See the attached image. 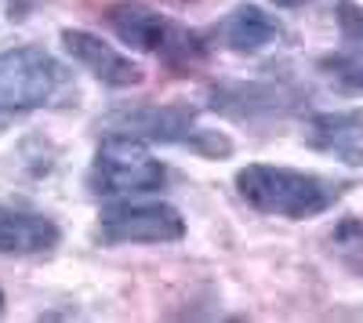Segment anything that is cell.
Segmentation results:
<instances>
[{"instance_id":"4","label":"cell","mask_w":363,"mask_h":323,"mask_svg":"<svg viewBox=\"0 0 363 323\" xmlns=\"http://www.w3.org/2000/svg\"><path fill=\"white\" fill-rule=\"evenodd\" d=\"M66 91V69L44 47L22 44L0 51V124L51 106Z\"/></svg>"},{"instance_id":"15","label":"cell","mask_w":363,"mask_h":323,"mask_svg":"<svg viewBox=\"0 0 363 323\" xmlns=\"http://www.w3.org/2000/svg\"><path fill=\"white\" fill-rule=\"evenodd\" d=\"M0 312H4V290H0Z\"/></svg>"},{"instance_id":"8","label":"cell","mask_w":363,"mask_h":323,"mask_svg":"<svg viewBox=\"0 0 363 323\" xmlns=\"http://www.w3.org/2000/svg\"><path fill=\"white\" fill-rule=\"evenodd\" d=\"M58 244H62V229L55 225V218L29 208L0 203V254L37 258V254H51Z\"/></svg>"},{"instance_id":"16","label":"cell","mask_w":363,"mask_h":323,"mask_svg":"<svg viewBox=\"0 0 363 323\" xmlns=\"http://www.w3.org/2000/svg\"><path fill=\"white\" fill-rule=\"evenodd\" d=\"M189 4H193V0H189Z\"/></svg>"},{"instance_id":"9","label":"cell","mask_w":363,"mask_h":323,"mask_svg":"<svg viewBox=\"0 0 363 323\" xmlns=\"http://www.w3.org/2000/svg\"><path fill=\"white\" fill-rule=\"evenodd\" d=\"M298 102V95L284 91L280 84H222L211 91V109L225 113L233 120L258 124L265 116H280Z\"/></svg>"},{"instance_id":"6","label":"cell","mask_w":363,"mask_h":323,"mask_svg":"<svg viewBox=\"0 0 363 323\" xmlns=\"http://www.w3.org/2000/svg\"><path fill=\"white\" fill-rule=\"evenodd\" d=\"M186 237V218L171 203H109L99 215L95 240L116 244H178Z\"/></svg>"},{"instance_id":"2","label":"cell","mask_w":363,"mask_h":323,"mask_svg":"<svg viewBox=\"0 0 363 323\" xmlns=\"http://www.w3.org/2000/svg\"><path fill=\"white\" fill-rule=\"evenodd\" d=\"M102 18L124 44L157 55L174 76H186L207 58V40L196 29H186V26L164 18L160 11L142 4V0H116V4L106 8Z\"/></svg>"},{"instance_id":"3","label":"cell","mask_w":363,"mask_h":323,"mask_svg":"<svg viewBox=\"0 0 363 323\" xmlns=\"http://www.w3.org/2000/svg\"><path fill=\"white\" fill-rule=\"evenodd\" d=\"M99 128L106 135H124L138 142H167L193 149L207 160H222L233 153V142L222 131H211L196 120V109L186 102H171V106H124L109 116H102Z\"/></svg>"},{"instance_id":"11","label":"cell","mask_w":363,"mask_h":323,"mask_svg":"<svg viewBox=\"0 0 363 323\" xmlns=\"http://www.w3.org/2000/svg\"><path fill=\"white\" fill-rule=\"evenodd\" d=\"M335 15H338L342 47L320 58V69L345 91L363 95V8L352 4V0H338Z\"/></svg>"},{"instance_id":"12","label":"cell","mask_w":363,"mask_h":323,"mask_svg":"<svg viewBox=\"0 0 363 323\" xmlns=\"http://www.w3.org/2000/svg\"><path fill=\"white\" fill-rule=\"evenodd\" d=\"M218 37L236 55H258V51L272 47V44L284 37V26L272 18V15H265L262 8H255V4H240L218 26Z\"/></svg>"},{"instance_id":"14","label":"cell","mask_w":363,"mask_h":323,"mask_svg":"<svg viewBox=\"0 0 363 323\" xmlns=\"http://www.w3.org/2000/svg\"><path fill=\"white\" fill-rule=\"evenodd\" d=\"M277 8H301V4H309V0H272Z\"/></svg>"},{"instance_id":"1","label":"cell","mask_w":363,"mask_h":323,"mask_svg":"<svg viewBox=\"0 0 363 323\" xmlns=\"http://www.w3.org/2000/svg\"><path fill=\"white\" fill-rule=\"evenodd\" d=\"M345 182L323 178L313 171H294V167H272V164H247L236 171V193L247 208L287 218V222H306L323 211H330L345 196Z\"/></svg>"},{"instance_id":"13","label":"cell","mask_w":363,"mask_h":323,"mask_svg":"<svg viewBox=\"0 0 363 323\" xmlns=\"http://www.w3.org/2000/svg\"><path fill=\"white\" fill-rule=\"evenodd\" d=\"M335 244L342 247V254H359V251H363V222L345 218V222L335 229Z\"/></svg>"},{"instance_id":"5","label":"cell","mask_w":363,"mask_h":323,"mask_svg":"<svg viewBox=\"0 0 363 323\" xmlns=\"http://www.w3.org/2000/svg\"><path fill=\"white\" fill-rule=\"evenodd\" d=\"M164 182H167V167L138 138H124V135H106V142L95 153V164L87 171V186L95 196L153 193Z\"/></svg>"},{"instance_id":"10","label":"cell","mask_w":363,"mask_h":323,"mask_svg":"<svg viewBox=\"0 0 363 323\" xmlns=\"http://www.w3.org/2000/svg\"><path fill=\"white\" fill-rule=\"evenodd\" d=\"M306 145L323 157H335L349 167L363 164V113L342 109V113H316L306 124Z\"/></svg>"},{"instance_id":"7","label":"cell","mask_w":363,"mask_h":323,"mask_svg":"<svg viewBox=\"0 0 363 323\" xmlns=\"http://www.w3.org/2000/svg\"><path fill=\"white\" fill-rule=\"evenodd\" d=\"M62 47L73 55V62H80L95 80L106 87H138L145 80L142 66H135L131 58L113 51L102 37L87 33V29H62Z\"/></svg>"}]
</instances>
